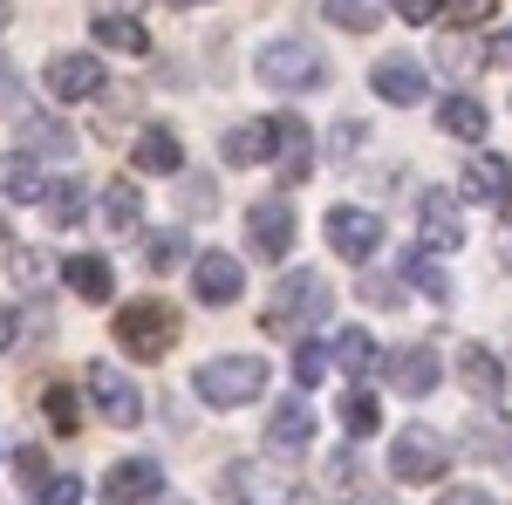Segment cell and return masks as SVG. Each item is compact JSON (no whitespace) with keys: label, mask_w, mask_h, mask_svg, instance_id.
<instances>
[{"label":"cell","mask_w":512,"mask_h":505,"mask_svg":"<svg viewBox=\"0 0 512 505\" xmlns=\"http://www.w3.org/2000/svg\"><path fill=\"white\" fill-rule=\"evenodd\" d=\"M472 444L478 451H506V471H512V417H472Z\"/></svg>","instance_id":"cell-33"},{"label":"cell","mask_w":512,"mask_h":505,"mask_svg":"<svg viewBox=\"0 0 512 505\" xmlns=\"http://www.w3.org/2000/svg\"><path fill=\"white\" fill-rule=\"evenodd\" d=\"M41 417H48V424L62 430V437H69V430L82 424V410H76V389H69V383H48V389H41Z\"/></svg>","instance_id":"cell-31"},{"label":"cell","mask_w":512,"mask_h":505,"mask_svg":"<svg viewBox=\"0 0 512 505\" xmlns=\"http://www.w3.org/2000/svg\"><path fill=\"white\" fill-rule=\"evenodd\" d=\"M0 21H7V0H0Z\"/></svg>","instance_id":"cell-45"},{"label":"cell","mask_w":512,"mask_h":505,"mask_svg":"<svg viewBox=\"0 0 512 505\" xmlns=\"http://www.w3.org/2000/svg\"><path fill=\"white\" fill-rule=\"evenodd\" d=\"M171 342H178V314L164 308V301H130V308H117V349H130L137 362L171 355Z\"/></svg>","instance_id":"cell-3"},{"label":"cell","mask_w":512,"mask_h":505,"mask_svg":"<svg viewBox=\"0 0 512 505\" xmlns=\"http://www.w3.org/2000/svg\"><path fill=\"white\" fill-rule=\"evenodd\" d=\"M0 239H7V219H0Z\"/></svg>","instance_id":"cell-46"},{"label":"cell","mask_w":512,"mask_h":505,"mask_svg":"<svg viewBox=\"0 0 512 505\" xmlns=\"http://www.w3.org/2000/svg\"><path fill=\"white\" fill-rule=\"evenodd\" d=\"M328 362H335V355H328V342H301V349H294V383L315 389L321 376H328Z\"/></svg>","instance_id":"cell-36"},{"label":"cell","mask_w":512,"mask_h":505,"mask_svg":"<svg viewBox=\"0 0 512 505\" xmlns=\"http://www.w3.org/2000/svg\"><path fill=\"white\" fill-rule=\"evenodd\" d=\"M321 14L335 21V28H349V35H369L383 14H376V0H321Z\"/></svg>","instance_id":"cell-30"},{"label":"cell","mask_w":512,"mask_h":505,"mask_svg":"<svg viewBox=\"0 0 512 505\" xmlns=\"http://www.w3.org/2000/svg\"><path fill=\"white\" fill-rule=\"evenodd\" d=\"M444 465H451V444L437 437V430L410 424L390 437V471L403 478V485H431V478H444Z\"/></svg>","instance_id":"cell-4"},{"label":"cell","mask_w":512,"mask_h":505,"mask_svg":"<svg viewBox=\"0 0 512 505\" xmlns=\"http://www.w3.org/2000/svg\"><path fill=\"white\" fill-rule=\"evenodd\" d=\"M130 157H137V171H178V164H185V144H178L171 123H144L137 144H130Z\"/></svg>","instance_id":"cell-17"},{"label":"cell","mask_w":512,"mask_h":505,"mask_svg":"<svg viewBox=\"0 0 512 505\" xmlns=\"http://www.w3.org/2000/svg\"><path fill=\"white\" fill-rule=\"evenodd\" d=\"M437 376H444V362H437V349H424V342H417V349H403L390 362V383L403 389V396H431Z\"/></svg>","instance_id":"cell-18"},{"label":"cell","mask_w":512,"mask_h":505,"mask_svg":"<svg viewBox=\"0 0 512 505\" xmlns=\"http://www.w3.org/2000/svg\"><path fill=\"white\" fill-rule=\"evenodd\" d=\"M444 14H451L458 28H472V21H492V14H499V0H444Z\"/></svg>","instance_id":"cell-39"},{"label":"cell","mask_w":512,"mask_h":505,"mask_svg":"<svg viewBox=\"0 0 512 505\" xmlns=\"http://www.w3.org/2000/svg\"><path fill=\"white\" fill-rule=\"evenodd\" d=\"M192 294L205 308H233L239 294H246V267H239L233 253H198L192 260Z\"/></svg>","instance_id":"cell-9"},{"label":"cell","mask_w":512,"mask_h":505,"mask_svg":"<svg viewBox=\"0 0 512 505\" xmlns=\"http://www.w3.org/2000/svg\"><path fill=\"white\" fill-rule=\"evenodd\" d=\"M0 103H21V82H14V69H7V55H0Z\"/></svg>","instance_id":"cell-43"},{"label":"cell","mask_w":512,"mask_h":505,"mask_svg":"<svg viewBox=\"0 0 512 505\" xmlns=\"http://www.w3.org/2000/svg\"><path fill=\"white\" fill-rule=\"evenodd\" d=\"M0 192L14 198V205H41L48 198V178H41L28 157H0Z\"/></svg>","instance_id":"cell-25"},{"label":"cell","mask_w":512,"mask_h":505,"mask_svg":"<svg viewBox=\"0 0 512 505\" xmlns=\"http://www.w3.org/2000/svg\"><path fill=\"white\" fill-rule=\"evenodd\" d=\"M62 287H76L82 301H110V294H117L103 253H69V260H62Z\"/></svg>","instance_id":"cell-19"},{"label":"cell","mask_w":512,"mask_h":505,"mask_svg":"<svg viewBox=\"0 0 512 505\" xmlns=\"http://www.w3.org/2000/svg\"><path fill=\"white\" fill-rule=\"evenodd\" d=\"M185 260H192V246H185V233H178V226L151 233V246H144V267H151V273H171V267H185Z\"/></svg>","instance_id":"cell-29"},{"label":"cell","mask_w":512,"mask_h":505,"mask_svg":"<svg viewBox=\"0 0 512 505\" xmlns=\"http://www.w3.org/2000/svg\"><path fill=\"white\" fill-rule=\"evenodd\" d=\"M41 212H48L55 226H76V219H82V185H76V178H62L55 192L41 198Z\"/></svg>","instance_id":"cell-34"},{"label":"cell","mask_w":512,"mask_h":505,"mask_svg":"<svg viewBox=\"0 0 512 505\" xmlns=\"http://www.w3.org/2000/svg\"><path fill=\"white\" fill-rule=\"evenodd\" d=\"M7 273H14V287H41L48 273H62V267H48L35 246H14V253H7Z\"/></svg>","instance_id":"cell-35"},{"label":"cell","mask_w":512,"mask_h":505,"mask_svg":"<svg viewBox=\"0 0 512 505\" xmlns=\"http://www.w3.org/2000/svg\"><path fill=\"white\" fill-rule=\"evenodd\" d=\"M321 233H328V246H335V260H355V267H362V260L383 246V219L362 212V205H328Z\"/></svg>","instance_id":"cell-7"},{"label":"cell","mask_w":512,"mask_h":505,"mask_svg":"<svg viewBox=\"0 0 512 505\" xmlns=\"http://www.w3.org/2000/svg\"><path fill=\"white\" fill-rule=\"evenodd\" d=\"M171 7H198V0H171Z\"/></svg>","instance_id":"cell-44"},{"label":"cell","mask_w":512,"mask_h":505,"mask_svg":"<svg viewBox=\"0 0 512 505\" xmlns=\"http://www.w3.org/2000/svg\"><path fill=\"white\" fill-rule=\"evenodd\" d=\"M458 383L472 389L478 403H499V383H506V369L492 362L485 349H458Z\"/></svg>","instance_id":"cell-22"},{"label":"cell","mask_w":512,"mask_h":505,"mask_svg":"<svg viewBox=\"0 0 512 505\" xmlns=\"http://www.w3.org/2000/svg\"><path fill=\"white\" fill-rule=\"evenodd\" d=\"M103 89V62L96 55H55L48 62V96L55 103H82V96H96Z\"/></svg>","instance_id":"cell-13"},{"label":"cell","mask_w":512,"mask_h":505,"mask_svg":"<svg viewBox=\"0 0 512 505\" xmlns=\"http://www.w3.org/2000/svg\"><path fill=\"white\" fill-rule=\"evenodd\" d=\"M458 185H465V198H472V205H492V212H506V205H512V171H506V157H492V151L465 157Z\"/></svg>","instance_id":"cell-11"},{"label":"cell","mask_w":512,"mask_h":505,"mask_svg":"<svg viewBox=\"0 0 512 505\" xmlns=\"http://www.w3.org/2000/svg\"><path fill=\"white\" fill-rule=\"evenodd\" d=\"M342 424H349V437H369V430L383 424V410H376L369 389H349V396H342Z\"/></svg>","instance_id":"cell-32"},{"label":"cell","mask_w":512,"mask_h":505,"mask_svg":"<svg viewBox=\"0 0 512 505\" xmlns=\"http://www.w3.org/2000/svg\"><path fill=\"white\" fill-rule=\"evenodd\" d=\"M137 219H144V192L117 178V185L103 192V226H110V233H137Z\"/></svg>","instance_id":"cell-26"},{"label":"cell","mask_w":512,"mask_h":505,"mask_svg":"<svg viewBox=\"0 0 512 505\" xmlns=\"http://www.w3.org/2000/svg\"><path fill=\"white\" fill-rule=\"evenodd\" d=\"M41 499H55V505H76V499H82V478H69V471H62V478H55V485H48Z\"/></svg>","instance_id":"cell-40"},{"label":"cell","mask_w":512,"mask_h":505,"mask_svg":"<svg viewBox=\"0 0 512 505\" xmlns=\"http://www.w3.org/2000/svg\"><path fill=\"white\" fill-rule=\"evenodd\" d=\"M267 444H274V451H308V444H315V410H308L301 396L274 403V417H267Z\"/></svg>","instance_id":"cell-16"},{"label":"cell","mask_w":512,"mask_h":505,"mask_svg":"<svg viewBox=\"0 0 512 505\" xmlns=\"http://www.w3.org/2000/svg\"><path fill=\"white\" fill-rule=\"evenodd\" d=\"M89 28H96V41H103V48H117V55H144V48H151V35H144L130 14H117V7H103Z\"/></svg>","instance_id":"cell-23"},{"label":"cell","mask_w":512,"mask_h":505,"mask_svg":"<svg viewBox=\"0 0 512 505\" xmlns=\"http://www.w3.org/2000/svg\"><path fill=\"white\" fill-rule=\"evenodd\" d=\"M424 246L431 253H451V246H465V219H458V205L444 192L424 198Z\"/></svg>","instance_id":"cell-20"},{"label":"cell","mask_w":512,"mask_h":505,"mask_svg":"<svg viewBox=\"0 0 512 505\" xmlns=\"http://www.w3.org/2000/svg\"><path fill=\"white\" fill-rule=\"evenodd\" d=\"M335 362H342L349 376H376V369H383V349H376L369 328H342V335H335Z\"/></svg>","instance_id":"cell-24"},{"label":"cell","mask_w":512,"mask_h":505,"mask_svg":"<svg viewBox=\"0 0 512 505\" xmlns=\"http://www.w3.org/2000/svg\"><path fill=\"white\" fill-rule=\"evenodd\" d=\"M21 130H28V151H41V157H76V130H69V123H55V117H28Z\"/></svg>","instance_id":"cell-27"},{"label":"cell","mask_w":512,"mask_h":505,"mask_svg":"<svg viewBox=\"0 0 512 505\" xmlns=\"http://www.w3.org/2000/svg\"><path fill=\"white\" fill-rule=\"evenodd\" d=\"M403 273H410V280H417L431 301H451V273L431 260V246H410V253H403Z\"/></svg>","instance_id":"cell-28"},{"label":"cell","mask_w":512,"mask_h":505,"mask_svg":"<svg viewBox=\"0 0 512 505\" xmlns=\"http://www.w3.org/2000/svg\"><path fill=\"white\" fill-rule=\"evenodd\" d=\"M89 396H96V410H103L117 430H137V424H144V389L130 383L117 362H89Z\"/></svg>","instance_id":"cell-8"},{"label":"cell","mask_w":512,"mask_h":505,"mask_svg":"<svg viewBox=\"0 0 512 505\" xmlns=\"http://www.w3.org/2000/svg\"><path fill=\"white\" fill-rule=\"evenodd\" d=\"M369 308H403V280L396 273H362V287H355Z\"/></svg>","instance_id":"cell-37"},{"label":"cell","mask_w":512,"mask_h":505,"mask_svg":"<svg viewBox=\"0 0 512 505\" xmlns=\"http://www.w3.org/2000/svg\"><path fill=\"white\" fill-rule=\"evenodd\" d=\"M274 164H280V185H301L308 178V164H315V137H308V123L301 117H274Z\"/></svg>","instance_id":"cell-14"},{"label":"cell","mask_w":512,"mask_h":505,"mask_svg":"<svg viewBox=\"0 0 512 505\" xmlns=\"http://www.w3.org/2000/svg\"><path fill=\"white\" fill-rule=\"evenodd\" d=\"M260 389H267V362H260V355H219V362L198 369V396H205L212 410H239V403H253Z\"/></svg>","instance_id":"cell-2"},{"label":"cell","mask_w":512,"mask_h":505,"mask_svg":"<svg viewBox=\"0 0 512 505\" xmlns=\"http://www.w3.org/2000/svg\"><path fill=\"white\" fill-rule=\"evenodd\" d=\"M485 55H492V62H506V69H512V28H499V35H492V48H485Z\"/></svg>","instance_id":"cell-42"},{"label":"cell","mask_w":512,"mask_h":505,"mask_svg":"<svg viewBox=\"0 0 512 505\" xmlns=\"http://www.w3.org/2000/svg\"><path fill=\"white\" fill-rule=\"evenodd\" d=\"M437 7H444V0H396V14H403V21H431Z\"/></svg>","instance_id":"cell-41"},{"label":"cell","mask_w":512,"mask_h":505,"mask_svg":"<svg viewBox=\"0 0 512 505\" xmlns=\"http://www.w3.org/2000/svg\"><path fill=\"white\" fill-rule=\"evenodd\" d=\"M437 130L458 137V144H478V137H485V103H478V96H444V103H437Z\"/></svg>","instance_id":"cell-21"},{"label":"cell","mask_w":512,"mask_h":505,"mask_svg":"<svg viewBox=\"0 0 512 505\" xmlns=\"http://www.w3.org/2000/svg\"><path fill=\"white\" fill-rule=\"evenodd\" d=\"M321 76H328V62H321L315 41L301 35H280L260 48V82L267 89H280V96H308V89H321Z\"/></svg>","instance_id":"cell-1"},{"label":"cell","mask_w":512,"mask_h":505,"mask_svg":"<svg viewBox=\"0 0 512 505\" xmlns=\"http://www.w3.org/2000/svg\"><path fill=\"white\" fill-rule=\"evenodd\" d=\"M335 314V294L321 273H287L274 287V308H267V328H301V321H328Z\"/></svg>","instance_id":"cell-5"},{"label":"cell","mask_w":512,"mask_h":505,"mask_svg":"<svg viewBox=\"0 0 512 505\" xmlns=\"http://www.w3.org/2000/svg\"><path fill=\"white\" fill-rule=\"evenodd\" d=\"M369 89H376L390 110H410V103H424V96H431V82H424V69H417L410 55H383V62L369 69Z\"/></svg>","instance_id":"cell-10"},{"label":"cell","mask_w":512,"mask_h":505,"mask_svg":"<svg viewBox=\"0 0 512 505\" xmlns=\"http://www.w3.org/2000/svg\"><path fill=\"white\" fill-rule=\"evenodd\" d=\"M14 471H21V485H28V492H48V485H55V478H48V451H35V444H28V451H14Z\"/></svg>","instance_id":"cell-38"},{"label":"cell","mask_w":512,"mask_h":505,"mask_svg":"<svg viewBox=\"0 0 512 505\" xmlns=\"http://www.w3.org/2000/svg\"><path fill=\"white\" fill-rule=\"evenodd\" d=\"M294 239H301V219H294L287 198H260V205L246 212V246H253V260H287Z\"/></svg>","instance_id":"cell-6"},{"label":"cell","mask_w":512,"mask_h":505,"mask_svg":"<svg viewBox=\"0 0 512 505\" xmlns=\"http://www.w3.org/2000/svg\"><path fill=\"white\" fill-rule=\"evenodd\" d=\"M274 137H280L274 117H246L219 137V157H226V164H260V157H274Z\"/></svg>","instance_id":"cell-15"},{"label":"cell","mask_w":512,"mask_h":505,"mask_svg":"<svg viewBox=\"0 0 512 505\" xmlns=\"http://www.w3.org/2000/svg\"><path fill=\"white\" fill-rule=\"evenodd\" d=\"M164 465L158 458H117L110 478H103V499H164Z\"/></svg>","instance_id":"cell-12"}]
</instances>
